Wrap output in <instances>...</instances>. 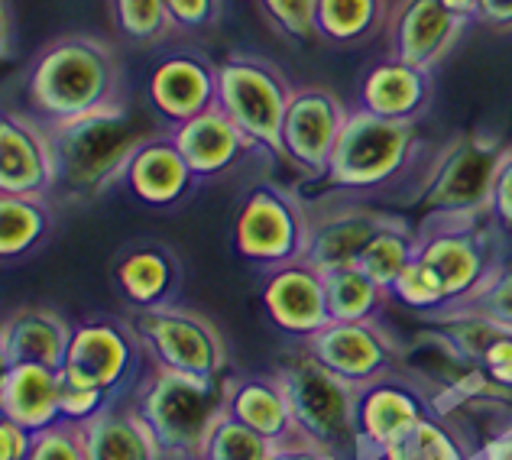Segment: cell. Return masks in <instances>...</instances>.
I'll list each match as a JSON object with an SVG mask.
<instances>
[{
    "instance_id": "cell-1",
    "label": "cell",
    "mask_w": 512,
    "mask_h": 460,
    "mask_svg": "<svg viewBox=\"0 0 512 460\" xmlns=\"http://www.w3.org/2000/svg\"><path fill=\"white\" fill-rule=\"evenodd\" d=\"M23 94L46 127L65 124L124 98V65L107 39L65 33L49 39L26 65Z\"/></svg>"
},
{
    "instance_id": "cell-2",
    "label": "cell",
    "mask_w": 512,
    "mask_h": 460,
    "mask_svg": "<svg viewBox=\"0 0 512 460\" xmlns=\"http://www.w3.org/2000/svg\"><path fill=\"white\" fill-rule=\"evenodd\" d=\"M166 130L150 107H133L120 98L65 124H52V146L59 162V188L69 201H94L120 185L130 156L143 140Z\"/></svg>"
},
{
    "instance_id": "cell-3",
    "label": "cell",
    "mask_w": 512,
    "mask_h": 460,
    "mask_svg": "<svg viewBox=\"0 0 512 460\" xmlns=\"http://www.w3.org/2000/svg\"><path fill=\"white\" fill-rule=\"evenodd\" d=\"M224 396L227 376L205 380L150 363L130 402L150 431L159 460H201L211 428L224 412Z\"/></svg>"
},
{
    "instance_id": "cell-4",
    "label": "cell",
    "mask_w": 512,
    "mask_h": 460,
    "mask_svg": "<svg viewBox=\"0 0 512 460\" xmlns=\"http://www.w3.org/2000/svg\"><path fill=\"white\" fill-rule=\"evenodd\" d=\"M419 150V124L376 117L350 104L325 185L341 198L380 192V188L406 179Z\"/></svg>"
},
{
    "instance_id": "cell-5",
    "label": "cell",
    "mask_w": 512,
    "mask_h": 460,
    "mask_svg": "<svg viewBox=\"0 0 512 460\" xmlns=\"http://www.w3.org/2000/svg\"><path fill=\"white\" fill-rule=\"evenodd\" d=\"M273 373L286 389L302 438L341 460H354L360 454L354 428L357 386L341 380L338 373L308 354L302 344H295L289 354H282Z\"/></svg>"
},
{
    "instance_id": "cell-6",
    "label": "cell",
    "mask_w": 512,
    "mask_h": 460,
    "mask_svg": "<svg viewBox=\"0 0 512 460\" xmlns=\"http://www.w3.org/2000/svg\"><path fill=\"white\" fill-rule=\"evenodd\" d=\"M506 237L490 214H428L419 227V260L435 269L457 305L506 263Z\"/></svg>"
},
{
    "instance_id": "cell-7",
    "label": "cell",
    "mask_w": 512,
    "mask_h": 460,
    "mask_svg": "<svg viewBox=\"0 0 512 460\" xmlns=\"http://www.w3.org/2000/svg\"><path fill=\"white\" fill-rule=\"evenodd\" d=\"M509 143L487 130L457 133L431 156L412 195V205L428 214H490L493 185Z\"/></svg>"
},
{
    "instance_id": "cell-8",
    "label": "cell",
    "mask_w": 512,
    "mask_h": 460,
    "mask_svg": "<svg viewBox=\"0 0 512 460\" xmlns=\"http://www.w3.org/2000/svg\"><path fill=\"white\" fill-rule=\"evenodd\" d=\"M292 94V78L269 56L227 52L218 59V107L263 156L282 159V124Z\"/></svg>"
},
{
    "instance_id": "cell-9",
    "label": "cell",
    "mask_w": 512,
    "mask_h": 460,
    "mask_svg": "<svg viewBox=\"0 0 512 460\" xmlns=\"http://www.w3.org/2000/svg\"><path fill=\"white\" fill-rule=\"evenodd\" d=\"M308 221L312 211L299 192L276 182H253L237 205L231 247L237 260L269 273L276 266L302 260L308 247Z\"/></svg>"
},
{
    "instance_id": "cell-10",
    "label": "cell",
    "mask_w": 512,
    "mask_h": 460,
    "mask_svg": "<svg viewBox=\"0 0 512 460\" xmlns=\"http://www.w3.org/2000/svg\"><path fill=\"white\" fill-rule=\"evenodd\" d=\"M133 331L153 367H166L188 376L221 380L227 373V341L208 315L182 302L133 311Z\"/></svg>"
},
{
    "instance_id": "cell-11",
    "label": "cell",
    "mask_w": 512,
    "mask_h": 460,
    "mask_svg": "<svg viewBox=\"0 0 512 460\" xmlns=\"http://www.w3.org/2000/svg\"><path fill=\"white\" fill-rule=\"evenodd\" d=\"M146 370H150V360H146V350L133 331V321L98 315L78 321L72 328V344L62 373L88 386H98L120 402L133 396Z\"/></svg>"
},
{
    "instance_id": "cell-12",
    "label": "cell",
    "mask_w": 512,
    "mask_h": 460,
    "mask_svg": "<svg viewBox=\"0 0 512 460\" xmlns=\"http://www.w3.org/2000/svg\"><path fill=\"white\" fill-rule=\"evenodd\" d=\"M350 104L328 85L295 88L282 124V162L305 182H325Z\"/></svg>"
},
{
    "instance_id": "cell-13",
    "label": "cell",
    "mask_w": 512,
    "mask_h": 460,
    "mask_svg": "<svg viewBox=\"0 0 512 460\" xmlns=\"http://www.w3.org/2000/svg\"><path fill=\"white\" fill-rule=\"evenodd\" d=\"M302 347L350 386H363L402 367L399 337L380 318L328 321L318 334L302 341Z\"/></svg>"
},
{
    "instance_id": "cell-14",
    "label": "cell",
    "mask_w": 512,
    "mask_h": 460,
    "mask_svg": "<svg viewBox=\"0 0 512 460\" xmlns=\"http://www.w3.org/2000/svg\"><path fill=\"white\" fill-rule=\"evenodd\" d=\"M143 91L146 107L172 130L218 104V62L205 49L182 46L153 65Z\"/></svg>"
},
{
    "instance_id": "cell-15",
    "label": "cell",
    "mask_w": 512,
    "mask_h": 460,
    "mask_svg": "<svg viewBox=\"0 0 512 460\" xmlns=\"http://www.w3.org/2000/svg\"><path fill=\"white\" fill-rule=\"evenodd\" d=\"M431 412V392L425 389L422 380L415 376L393 370L386 376L357 386L354 396V428L360 451L376 454L386 444H393L399 435L422 422Z\"/></svg>"
},
{
    "instance_id": "cell-16",
    "label": "cell",
    "mask_w": 512,
    "mask_h": 460,
    "mask_svg": "<svg viewBox=\"0 0 512 460\" xmlns=\"http://www.w3.org/2000/svg\"><path fill=\"white\" fill-rule=\"evenodd\" d=\"M59 188V162L52 133L23 111L0 114V195L52 198Z\"/></svg>"
},
{
    "instance_id": "cell-17",
    "label": "cell",
    "mask_w": 512,
    "mask_h": 460,
    "mask_svg": "<svg viewBox=\"0 0 512 460\" xmlns=\"http://www.w3.org/2000/svg\"><path fill=\"white\" fill-rule=\"evenodd\" d=\"M260 305L269 324L292 344L308 341L331 321L325 273L308 260H295L263 273Z\"/></svg>"
},
{
    "instance_id": "cell-18",
    "label": "cell",
    "mask_w": 512,
    "mask_h": 460,
    "mask_svg": "<svg viewBox=\"0 0 512 460\" xmlns=\"http://www.w3.org/2000/svg\"><path fill=\"white\" fill-rule=\"evenodd\" d=\"M467 26L470 23L454 17L441 0H396L386 26L389 56L435 72L461 43Z\"/></svg>"
},
{
    "instance_id": "cell-19",
    "label": "cell",
    "mask_w": 512,
    "mask_h": 460,
    "mask_svg": "<svg viewBox=\"0 0 512 460\" xmlns=\"http://www.w3.org/2000/svg\"><path fill=\"white\" fill-rule=\"evenodd\" d=\"M198 185V175L188 166L169 130H159L150 140H143L120 175V188L150 211H172L185 205Z\"/></svg>"
},
{
    "instance_id": "cell-20",
    "label": "cell",
    "mask_w": 512,
    "mask_h": 460,
    "mask_svg": "<svg viewBox=\"0 0 512 460\" xmlns=\"http://www.w3.org/2000/svg\"><path fill=\"white\" fill-rule=\"evenodd\" d=\"M111 282L130 311L175 305L185 289V263L163 240H137L114 256Z\"/></svg>"
},
{
    "instance_id": "cell-21",
    "label": "cell",
    "mask_w": 512,
    "mask_h": 460,
    "mask_svg": "<svg viewBox=\"0 0 512 460\" xmlns=\"http://www.w3.org/2000/svg\"><path fill=\"white\" fill-rule=\"evenodd\" d=\"M308 211H312V221H308V247L302 260H308L315 269H321V273L357 266L360 253L367 250L373 234L389 218V211H380V208L363 205V201H350V198L325 205L321 211L318 208H308Z\"/></svg>"
},
{
    "instance_id": "cell-22",
    "label": "cell",
    "mask_w": 512,
    "mask_h": 460,
    "mask_svg": "<svg viewBox=\"0 0 512 460\" xmlns=\"http://www.w3.org/2000/svg\"><path fill=\"white\" fill-rule=\"evenodd\" d=\"M431 98H435V78H431V72L396 56L370 62L354 88V107H363V111L376 117L406 120V124H419L428 114Z\"/></svg>"
},
{
    "instance_id": "cell-23",
    "label": "cell",
    "mask_w": 512,
    "mask_h": 460,
    "mask_svg": "<svg viewBox=\"0 0 512 460\" xmlns=\"http://www.w3.org/2000/svg\"><path fill=\"white\" fill-rule=\"evenodd\" d=\"M75 324L52 305H20L0 324V363H39L62 370Z\"/></svg>"
},
{
    "instance_id": "cell-24",
    "label": "cell",
    "mask_w": 512,
    "mask_h": 460,
    "mask_svg": "<svg viewBox=\"0 0 512 460\" xmlns=\"http://www.w3.org/2000/svg\"><path fill=\"white\" fill-rule=\"evenodd\" d=\"M169 133H172V140L179 143V150L188 159L192 172L198 175V182L224 179L227 172H234L240 162L256 150L253 140L218 104H214L211 111L172 127Z\"/></svg>"
},
{
    "instance_id": "cell-25",
    "label": "cell",
    "mask_w": 512,
    "mask_h": 460,
    "mask_svg": "<svg viewBox=\"0 0 512 460\" xmlns=\"http://www.w3.org/2000/svg\"><path fill=\"white\" fill-rule=\"evenodd\" d=\"M224 412H231L253 431H260L282 448V444L305 441L299 425H295L292 405L276 373L269 376H227V396H224Z\"/></svg>"
},
{
    "instance_id": "cell-26",
    "label": "cell",
    "mask_w": 512,
    "mask_h": 460,
    "mask_svg": "<svg viewBox=\"0 0 512 460\" xmlns=\"http://www.w3.org/2000/svg\"><path fill=\"white\" fill-rule=\"evenodd\" d=\"M62 370L39 363H10L0 373V418H10L33 435L62 422Z\"/></svg>"
},
{
    "instance_id": "cell-27",
    "label": "cell",
    "mask_w": 512,
    "mask_h": 460,
    "mask_svg": "<svg viewBox=\"0 0 512 460\" xmlns=\"http://www.w3.org/2000/svg\"><path fill=\"white\" fill-rule=\"evenodd\" d=\"M82 435L88 460H159L150 431L130 399L107 405L101 415L82 425Z\"/></svg>"
},
{
    "instance_id": "cell-28",
    "label": "cell",
    "mask_w": 512,
    "mask_h": 460,
    "mask_svg": "<svg viewBox=\"0 0 512 460\" xmlns=\"http://www.w3.org/2000/svg\"><path fill=\"white\" fill-rule=\"evenodd\" d=\"M393 0H318V43L360 49L386 33Z\"/></svg>"
},
{
    "instance_id": "cell-29",
    "label": "cell",
    "mask_w": 512,
    "mask_h": 460,
    "mask_svg": "<svg viewBox=\"0 0 512 460\" xmlns=\"http://www.w3.org/2000/svg\"><path fill=\"white\" fill-rule=\"evenodd\" d=\"M56 227L49 198L0 195V260L7 266L20 263L49 240Z\"/></svg>"
},
{
    "instance_id": "cell-30",
    "label": "cell",
    "mask_w": 512,
    "mask_h": 460,
    "mask_svg": "<svg viewBox=\"0 0 512 460\" xmlns=\"http://www.w3.org/2000/svg\"><path fill=\"white\" fill-rule=\"evenodd\" d=\"M380 460H470L474 451L467 448L464 435L441 415L428 412L422 422H415L406 435H399L383 451H376Z\"/></svg>"
},
{
    "instance_id": "cell-31",
    "label": "cell",
    "mask_w": 512,
    "mask_h": 460,
    "mask_svg": "<svg viewBox=\"0 0 512 460\" xmlns=\"http://www.w3.org/2000/svg\"><path fill=\"white\" fill-rule=\"evenodd\" d=\"M415 256H419V230H409L406 221L389 214L383 227L376 230L373 240L367 243V250L360 253L357 266L370 279L380 282L383 289H393L396 279L402 276V269H406Z\"/></svg>"
},
{
    "instance_id": "cell-32",
    "label": "cell",
    "mask_w": 512,
    "mask_h": 460,
    "mask_svg": "<svg viewBox=\"0 0 512 460\" xmlns=\"http://www.w3.org/2000/svg\"><path fill=\"white\" fill-rule=\"evenodd\" d=\"M331 321H367L380 318L383 308L393 302L389 289L370 279L360 266H344L325 273Z\"/></svg>"
},
{
    "instance_id": "cell-33",
    "label": "cell",
    "mask_w": 512,
    "mask_h": 460,
    "mask_svg": "<svg viewBox=\"0 0 512 460\" xmlns=\"http://www.w3.org/2000/svg\"><path fill=\"white\" fill-rule=\"evenodd\" d=\"M114 33L133 49H153L172 36L166 0H107Z\"/></svg>"
},
{
    "instance_id": "cell-34",
    "label": "cell",
    "mask_w": 512,
    "mask_h": 460,
    "mask_svg": "<svg viewBox=\"0 0 512 460\" xmlns=\"http://www.w3.org/2000/svg\"><path fill=\"white\" fill-rule=\"evenodd\" d=\"M276 444L253 431L231 412H221L205 441L201 460H273Z\"/></svg>"
},
{
    "instance_id": "cell-35",
    "label": "cell",
    "mask_w": 512,
    "mask_h": 460,
    "mask_svg": "<svg viewBox=\"0 0 512 460\" xmlns=\"http://www.w3.org/2000/svg\"><path fill=\"white\" fill-rule=\"evenodd\" d=\"M389 295H393L396 305H402L406 311H415V315H422V318L425 315L435 318L441 311L451 308L448 292H444L438 273L428 263H422L419 256L402 269V276L396 279V286L389 289Z\"/></svg>"
},
{
    "instance_id": "cell-36",
    "label": "cell",
    "mask_w": 512,
    "mask_h": 460,
    "mask_svg": "<svg viewBox=\"0 0 512 460\" xmlns=\"http://www.w3.org/2000/svg\"><path fill=\"white\" fill-rule=\"evenodd\" d=\"M256 10L286 43H318V0H256Z\"/></svg>"
},
{
    "instance_id": "cell-37",
    "label": "cell",
    "mask_w": 512,
    "mask_h": 460,
    "mask_svg": "<svg viewBox=\"0 0 512 460\" xmlns=\"http://www.w3.org/2000/svg\"><path fill=\"white\" fill-rule=\"evenodd\" d=\"M457 311H474V315H483L503 328H512V260H506L496 273L483 282V286L467 295L464 302L451 305Z\"/></svg>"
},
{
    "instance_id": "cell-38",
    "label": "cell",
    "mask_w": 512,
    "mask_h": 460,
    "mask_svg": "<svg viewBox=\"0 0 512 460\" xmlns=\"http://www.w3.org/2000/svg\"><path fill=\"white\" fill-rule=\"evenodd\" d=\"M172 36L201 39L211 36L224 20V0H166Z\"/></svg>"
},
{
    "instance_id": "cell-39",
    "label": "cell",
    "mask_w": 512,
    "mask_h": 460,
    "mask_svg": "<svg viewBox=\"0 0 512 460\" xmlns=\"http://www.w3.org/2000/svg\"><path fill=\"white\" fill-rule=\"evenodd\" d=\"M59 402H62V422L85 425V422H91L94 415H101L107 405H114L117 399L107 396V392L98 389V386H88L82 380H75V376L62 373Z\"/></svg>"
},
{
    "instance_id": "cell-40",
    "label": "cell",
    "mask_w": 512,
    "mask_h": 460,
    "mask_svg": "<svg viewBox=\"0 0 512 460\" xmlns=\"http://www.w3.org/2000/svg\"><path fill=\"white\" fill-rule=\"evenodd\" d=\"M30 460H88L85 457V435L82 425L59 422L46 431H39L33 441Z\"/></svg>"
},
{
    "instance_id": "cell-41",
    "label": "cell",
    "mask_w": 512,
    "mask_h": 460,
    "mask_svg": "<svg viewBox=\"0 0 512 460\" xmlns=\"http://www.w3.org/2000/svg\"><path fill=\"white\" fill-rule=\"evenodd\" d=\"M474 367L487 376L503 396H512V328H503V324L496 328L487 347L480 350Z\"/></svg>"
},
{
    "instance_id": "cell-42",
    "label": "cell",
    "mask_w": 512,
    "mask_h": 460,
    "mask_svg": "<svg viewBox=\"0 0 512 460\" xmlns=\"http://www.w3.org/2000/svg\"><path fill=\"white\" fill-rule=\"evenodd\" d=\"M490 218L500 224L506 234H512V143H509V150L503 156L500 175H496V185H493Z\"/></svg>"
},
{
    "instance_id": "cell-43",
    "label": "cell",
    "mask_w": 512,
    "mask_h": 460,
    "mask_svg": "<svg viewBox=\"0 0 512 460\" xmlns=\"http://www.w3.org/2000/svg\"><path fill=\"white\" fill-rule=\"evenodd\" d=\"M36 435L10 418H0V460H30Z\"/></svg>"
},
{
    "instance_id": "cell-44",
    "label": "cell",
    "mask_w": 512,
    "mask_h": 460,
    "mask_svg": "<svg viewBox=\"0 0 512 460\" xmlns=\"http://www.w3.org/2000/svg\"><path fill=\"white\" fill-rule=\"evenodd\" d=\"M480 23L496 33H512V0H483Z\"/></svg>"
},
{
    "instance_id": "cell-45",
    "label": "cell",
    "mask_w": 512,
    "mask_h": 460,
    "mask_svg": "<svg viewBox=\"0 0 512 460\" xmlns=\"http://www.w3.org/2000/svg\"><path fill=\"white\" fill-rule=\"evenodd\" d=\"M470 460H512V422L503 431H496L493 438L483 441L480 448H474Z\"/></svg>"
},
{
    "instance_id": "cell-46",
    "label": "cell",
    "mask_w": 512,
    "mask_h": 460,
    "mask_svg": "<svg viewBox=\"0 0 512 460\" xmlns=\"http://www.w3.org/2000/svg\"><path fill=\"white\" fill-rule=\"evenodd\" d=\"M273 460H341L331 451L318 448L312 441H295V444H282V448L273 451Z\"/></svg>"
},
{
    "instance_id": "cell-47",
    "label": "cell",
    "mask_w": 512,
    "mask_h": 460,
    "mask_svg": "<svg viewBox=\"0 0 512 460\" xmlns=\"http://www.w3.org/2000/svg\"><path fill=\"white\" fill-rule=\"evenodd\" d=\"M444 7H448L454 17H461L467 23H480V4L483 0H441Z\"/></svg>"
},
{
    "instance_id": "cell-48",
    "label": "cell",
    "mask_w": 512,
    "mask_h": 460,
    "mask_svg": "<svg viewBox=\"0 0 512 460\" xmlns=\"http://www.w3.org/2000/svg\"><path fill=\"white\" fill-rule=\"evenodd\" d=\"M354 460H380V457H376V454H367V451H360Z\"/></svg>"
}]
</instances>
